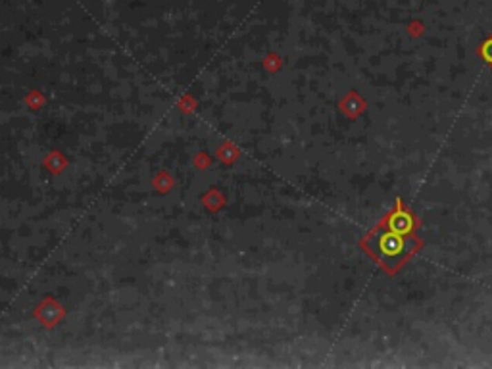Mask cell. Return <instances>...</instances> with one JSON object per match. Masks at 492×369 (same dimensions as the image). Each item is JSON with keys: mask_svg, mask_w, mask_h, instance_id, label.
<instances>
[{"mask_svg": "<svg viewBox=\"0 0 492 369\" xmlns=\"http://www.w3.org/2000/svg\"><path fill=\"white\" fill-rule=\"evenodd\" d=\"M481 56L484 58V62L492 63V39H489V41L481 46Z\"/></svg>", "mask_w": 492, "mask_h": 369, "instance_id": "3", "label": "cell"}, {"mask_svg": "<svg viewBox=\"0 0 492 369\" xmlns=\"http://www.w3.org/2000/svg\"><path fill=\"white\" fill-rule=\"evenodd\" d=\"M402 246H404L402 237L396 233H391V231L379 239V250H381L383 256H388V258L398 256V254L402 252Z\"/></svg>", "mask_w": 492, "mask_h": 369, "instance_id": "2", "label": "cell"}, {"mask_svg": "<svg viewBox=\"0 0 492 369\" xmlns=\"http://www.w3.org/2000/svg\"><path fill=\"white\" fill-rule=\"evenodd\" d=\"M413 229V219L412 216L408 214V212H404V210H396L393 216H391V219H388V231L391 233H396L400 235V237H404V235H408L410 231Z\"/></svg>", "mask_w": 492, "mask_h": 369, "instance_id": "1", "label": "cell"}]
</instances>
